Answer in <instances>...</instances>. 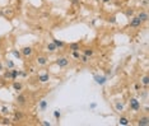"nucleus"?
<instances>
[{"label": "nucleus", "mask_w": 149, "mask_h": 126, "mask_svg": "<svg viewBox=\"0 0 149 126\" xmlns=\"http://www.w3.org/2000/svg\"><path fill=\"white\" fill-rule=\"evenodd\" d=\"M129 106H130V110L131 111H139L140 110V102L136 99V98H130L129 101Z\"/></svg>", "instance_id": "f257e3e1"}, {"label": "nucleus", "mask_w": 149, "mask_h": 126, "mask_svg": "<svg viewBox=\"0 0 149 126\" xmlns=\"http://www.w3.org/2000/svg\"><path fill=\"white\" fill-rule=\"evenodd\" d=\"M93 79H94L96 84H98V86H103V84H106V81H107V76L106 75L94 74V75H93Z\"/></svg>", "instance_id": "f03ea898"}, {"label": "nucleus", "mask_w": 149, "mask_h": 126, "mask_svg": "<svg viewBox=\"0 0 149 126\" xmlns=\"http://www.w3.org/2000/svg\"><path fill=\"white\" fill-rule=\"evenodd\" d=\"M56 65H58L59 68H66V66L69 65V60H68L66 57H59V59L56 60Z\"/></svg>", "instance_id": "7ed1b4c3"}, {"label": "nucleus", "mask_w": 149, "mask_h": 126, "mask_svg": "<svg viewBox=\"0 0 149 126\" xmlns=\"http://www.w3.org/2000/svg\"><path fill=\"white\" fill-rule=\"evenodd\" d=\"M21 52H22V55H23V56H26V57H29V56L32 55L33 50H32V47H29V46H26V47H23V49L21 50Z\"/></svg>", "instance_id": "20e7f679"}, {"label": "nucleus", "mask_w": 149, "mask_h": 126, "mask_svg": "<svg viewBox=\"0 0 149 126\" xmlns=\"http://www.w3.org/2000/svg\"><path fill=\"white\" fill-rule=\"evenodd\" d=\"M141 20L138 18V17H134L133 19H131V22H130V27H140L141 26Z\"/></svg>", "instance_id": "39448f33"}, {"label": "nucleus", "mask_w": 149, "mask_h": 126, "mask_svg": "<svg viewBox=\"0 0 149 126\" xmlns=\"http://www.w3.org/2000/svg\"><path fill=\"white\" fill-rule=\"evenodd\" d=\"M38 80H40L41 83H46V81H48V80H50V75H48V73L38 74Z\"/></svg>", "instance_id": "423d86ee"}, {"label": "nucleus", "mask_w": 149, "mask_h": 126, "mask_svg": "<svg viewBox=\"0 0 149 126\" xmlns=\"http://www.w3.org/2000/svg\"><path fill=\"white\" fill-rule=\"evenodd\" d=\"M138 125H139V126H148V125H149V117H148V116H144V117L139 118Z\"/></svg>", "instance_id": "0eeeda50"}, {"label": "nucleus", "mask_w": 149, "mask_h": 126, "mask_svg": "<svg viewBox=\"0 0 149 126\" xmlns=\"http://www.w3.org/2000/svg\"><path fill=\"white\" fill-rule=\"evenodd\" d=\"M36 61H37V64L41 65V66H45L47 64V59L45 56H38V57L36 59Z\"/></svg>", "instance_id": "6e6552de"}, {"label": "nucleus", "mask_w": 149, "mask_h": 126, "mask_svg": "<svg viewBox=\"0 0 149 126\" xmlns=\"http://www.w3.org/2000/svg\"><path fill=\"white\" fill-rule=\"evenodd\" d=\"M17 102H18V104H26V102H27V97H26V94H19L17 97Z\"/></svg>", "instance_id": "1a4fd4ad"}, {"label": "nucleus", "mask_w": 149, "mask_h": 126, "mask_svg": "<svg viewBox=\"0 0 149 126\" xmlns=\"http://www.w3.org/2000/svg\"><path fill=\"white\" fill-rule=\"evenodd\" d=\"M38 108H40V111H46V108H47V101H45V99L40 101Z\"/></svg>", "instance_id": "9d476101"}, {"label": "nucleus", "mask_w": 149, "mask_h": 126, "mask_svg": "<svg viewBox=\"0 0 149 126\" xmlns=\"http://www.w3.org/2000/svg\"><path fill=\"white\" fill-rule=\"evenodd\" d=\"M52 42H54L55 45H56V47H58V49H63V47L65 46V44H64L63 41H60V39H56V38H52Z\"/></svg>", "instance_id": "9b49d317"}, {"label": "nucleus", "mask_w": 149, "mask_h": 126, "mask_svg": "<svg viewBox=\"0 0 149 126\" xmlns=\"http://www.w3.org/2000/svg\"><path fill=\"white\" fill-rule=\"evenodd\" d=\"M69 49H70L71 51H79V50H80V45L78 44V42H74V44H70Z\"/></svg>", "instance_id": "f8f14e48"}, {"label": "nucleus", "mask_w": 149, "mask_h": 126, "mask_svg": "<svg viewBox=\"0 0 149 126\" xmlns=\"http://www.w3.org/2000/svg\"><path fill=\"white\" fill-rule=\"evenodd\" d=\"M22 88H23V86H22V83H19V81H14L13 83V89L14 91H22Z\"/></svg>", "instance_id": "ddd939ff"}, {"label": "nucleus", "mask_w": 149, "mask_h": 126, "mask_svg": "<svg viewBox=\"0 0 149 126\" xmlns=\"http://www.w3.org/2000/svg\"><path fill=\"white\" fill-rule=\"evenodd\" d=\"M138 18L141 20V22H146V20H148V14L145 12H140L139 15H138Z\"/></svg>", "instance_id": "4468645a"}, {"label": "nucleus", "mask_w": 149, "mask_h": 126, "mask_svg": "<svg viewBox=\"0 0 149 126\" xmlns=\"http://www.w3.org/2000/svg\"><path fill=\"white\" fill-rule=\"evenodd\" d=\"M47 50L50 52H55V51L58 50V47H56V45H55L54 42H50V44H47Z\"/></svg>", "instance_id": "2eb2a0df"}, {"label": "nucleus", "mask_w": 149, "mask_h": 126, "mask_svg": "<svg viewBox=\"0 0 149 126\" xmlns=\"http://www.w3.org/2000/svg\"><path fill=\"white\" fill-rule=\"evenodd\" d=\"M115 110H116L117 112H122V111H124V104H122L121 102H116V103H115Z\"/></svg>", "instance_id": "dca6fc26"}, {"label": "nucleus", "mask_w": 149, "mask_h": 126, "mask_svg": "<svg viewBox=\"0 0 149 126\" xmlns=\"http://www.w3.org/2000/svg\"><path fill=\"white\" fill-rule=\"evenodd\" d=\"M119 123H120V125H122V126H126V125H129V118H127V117H125V116H122V117H120Z\"/></svg>", "instance_id": "f3484780"}, {"label": "nucleus", "mask_w": 149, "mask_h": 126, "mask_svg": "<svg viewBox=\"0 0 149 126\" xmlns=\"http://www.w3.org/2000/svg\"><path fill=\"white\" fill-rule=\"evenodd\" d=\"M17 78H18V70H15V69L13 68V69L10 70V79H12V80H15Z\"/></svg>", "instance_id": "a211bd4d"}, {"label": "nucleus", "mask_w": 149, "mask_h": 126, "mask_svg": "<svg viewBox=\"0 0 149 126\" xmlns=\"http://www.w3.org/2000/svg\"><path fill=\"white\" fill-rule=\"evenodd\" d=\"M12 55H13L15 59H18V60L22 57V52H21V51H18V50H13V51H12Z\"/></svg>", "instance_id": "6ab92c4d"}, {"label": "nucleus", "mask_w": 149, "mask_h": 126, "mask_svg": "<svg viewBox=\"0 0 149 126\" xmlns=\"http://www.w3.org/2000/svg\"><path fill=\"white\" fill-rule=\"evenodd\" d=\"M141 84H143V86H145V87L149 86V76H148V75L143 76V79H141Z\"/></svg>", "instance_id": "aec40b11"}, {"label": "nucleus", "mask_w": 149, "mask_h": 126, "mask_svg": "<svg viewBox=\"0 0 149 126\" xmlns=\"http://www.w3.org/2000/svg\"><path fill=\"white\" fill-rule=\"evenodd\" d=\"M54 117L59 121V120H60V117H61V112H60L59 110H55V111H54Z\"/></svg>", "instance_id": "412c9836"}, {"label": "nucleus", "mask_w": 149, "mask_h": 126, "mask_svg": "<svg viewBox=\"0 0 149 126\" xmlns=\"http://www.w3.org/2000/svg\"><path fill=\"white\" fill-rule=\"evenodd\" d=\"M84 55L88 56V57H90V56L93 55V50H92V49H85V50H84Z\"/></svg>", "instance_id": "4be33fe9"}, {"label": "nucleus", "mask_w": 149, "mask_h": 126, "mask_svg": "<svg viewBox=\"0 0 149 126\" xmlns=\"http://www.w3.org/2000/svg\"><path fill=\"white\" fill-rule=\"evenodd\" d=\"M22 117H23V115L21 112H15V116H14V120L13 121H19Z\"/></svg>", "instance_id": "5701e85b"}, {"label": "nucleus", "mask_w": 149, "mask_h": 126, "mask_svg": "<svg viewBox=\"0 0 149 126\" xmlns=\"http://www.w3.org/2000/svg\"><path fill=\"white\" fill-rule=\"evenodd\" d=\"M79 59H80V61H82V62H84V64H85V62H88V60H89V57H88V56H85V55H80V57H79Z\"/></svg>", "instance_id": "b1692460"}, {"label": "nucleus", "mask_w": 149, "mask_h": 126, "mask_svg": "<svg viewBox=\"0 0 149 126\" xmlns=\"http://www.w3.org/2000/svg\"><path fill=\"white\" fill-rule=\"evenodd\" d=\"M7 66H8L9 69H13V68H14V62L10 61V60H7Z\"/></svg>", "instance_id": "393cba45"}, {"label": "nucleus", "mask_w": 149, "mask_h": 126, "mask_svg": "<svg viewBox=\"0 0 149 126\" xmlns=\"http://www.w3.org/2000/svg\"><path fill=\"white\" fill-rule=\"evenodd\" d=\"M73 57H74V59H79V57H80L79 51H73Z\"/></svg>", "instance_id": "a878e982"}, {"label": "nucleus", "mask_w": 149, "mask_h": 126, "mask_svg": "<svg viewBox=\"0 0 149 126\" xmlns=\"http://www.w3.org/2000/svg\"><path fill=\"white\" fill-rule=\"evenodd\" d=\"M4 78H7V79H10V70H7V71L4 73Z\"/></svg>", "instance_id": "bb28decb"}, {"label": "nucleus", "mask_w": 149, "mask_h": 126, "mask_svg": "<svg viewBox=\"0 0 149 126\" xmlns=\"http://www.w3.org/2000/svg\"><path fill=\"white\" fill-rule=\"evenodd\" d=\"M3 125H10V120L9 118H4L3 120Z\"/></svg>", "instance_id": "cd10ccee"}, {"label": "nucleus", "mask_w": 149, "mask_h": 126, "mask_svg": "<svg viewBox=\"0 0 149 126\" xmlns=\"http://www.w3.org/2000/svg\"><path fill=\"white\" fill-rule=\"evenodd\" d=\"M96 107H97V103H90V104H89V108H90V110H94Z\"/></svg>", "instance_id": "c85d7f7f"}, {"label": "nucleus", "mask_w": 149, "mask_h": 126, "mask_svg": "<svg viewBox=\"0 0 149 126\" xmlns=\"http://www.w3.org/2000/svg\"><path fill=\"white\" fill-rule=\"evenodd\" d=\"M108 22H111V23H116V18H115V17H111V18L108 19Z\"/></svg>", "instance_id": "c756f323"}, {"label": "nucleus", "mask_w": 149, "mask_h": 126, "mask_svg": "<svg viewBox=\"0 0 149 126\" xmlns=\"http://www.w3.org/2000/svg\"><path fill=\"white\" fill-rule=\"evenodd\" d=\"M19 75H21V76H27V74H26L24 71H19V70H18V76H19Z\"/></svg>", "instance_id": "7c9ffc66"}, {"label": "nucleus", "mask_w": 149, "mask_h": 126, "mask_svg": "<svg viewBox=\"0 0 149 126\" xmlns=\"http://www.w3.org/2000/svg\"><path fill=\"white\" fill-rule=\"evenodd\" d=\"M2 112H3V113H8V112H9V110H8V107H5V106H4V107L2 108Z\"/></svg>", "instance_id": "2f4dec72"}, {"label": "nucleus", "mask_w": 149, "mask_h": 126, "mask_svg": "<svg viewBox=\"0 0 149 126\" xmlns=\"http://www.w3.org/2000/svg\"><path fill=\"white\" fill-rule=\"evenodd\" d=\"M42 125H43V126H51V122H50V121H43Z\"/></svg>", "instance_id": "473e14b6"}, {"label": "nucleus", "mask_w": 149, "mask_h": 126, "mask_svg": "<svg viewBox=\"0 0 149 126\" xmlns=\"http://www.w3.org/2000/svg\"><path fill=\"white\" fill-rule=\"evenodd\" d=\"M126 15H133V10H127L126 12Z\"/></svg>", "instance_id": "72a5a7b5"}, {"label": "nucleus", "mask_w": 149, "mask_h": 126, "mask_svg": "<svg viewBox=\"0 0 149 126\" xmlns=\"http://www.w3.org/2000/svg\"><path fill=\"white\" fill-rule=\"evenodd\" d=\"M139 88H140V86H139V84H135V89H136V91H138V89H139Z\"/></svg>", "instance_id": "f704fd0d"}, {"label": "nucleus", "mask_w": 149, "mask_h": 126, "mask_svg": "<svg viewBox=\"0 0 149 126\" xmlns=\"http://www.w3.org/2000/svg\"><path fill=\"white\" fill-rule=\"evenodd\" d=\"M143 5H148V0H144V2H143Z\"/></svg>", "instance_id": "c9c22d12"}, {"label": "nucleus", "mask_w": 149, "mask_h": 126, "mask_svg": "<svg viewBox=\"0 0 149 126\" xmlns=\"http://www.w3.org/2000/svg\"><path fill=\"white\" fill-rule=\"evenodd\" d=\"M102 2H103V3H110L111 0H102Z\"/></svg>", "instance_id": "e433bc0d"}, {"label": "nucleus", "mask_w": 149, "mask_h": 126, "mask_svg": "<svg viewBox=\"0 0 149 126\" xmlns=\"http://www.w3.org/2000/svg\"><path fill=\"white\" fill-rule=\"evenodd\" d=\"M0 70H3V65L2 64H0Z\"/></svg>", "instance_id": "4c0bfd02"}, {"label": "nucleus", "mask_w": 149, "mask_h": 126, "mask_svg": "<svg viewBox=\"0 0 149 126\" xmlns=\"http://www.w3.org/2000/svg\"><path fill=\"white\" fill-rule=\"evenodd\" d=\"M97 2H98V0H97Z\"/></svg>", "instance_id": "58836bf2"}]
</instances>
